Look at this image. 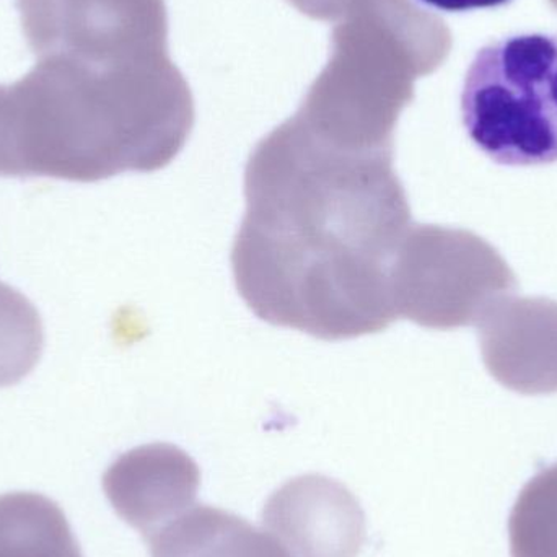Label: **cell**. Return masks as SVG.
<instances>
[{
  "mask_svg": "<svg viewBox=\"0 0 557 557\" xmlns=\"http://www.w3.org/2000/svg\"><path fill=\"white\" fill-rule=\"evenodd\" d=\"M395 150H354L292 116L247 163L235 284L267 323L343 341L392 326V273L411 228Z\"/></svg>",
  "mask_w": 557,
  "mask_h": 557,
  "instance_id": "cell-1",
  "label": "cell"
},
{
  "mask_svg": "<svg viewBox=\"0 0 557 557\" xmlns=\"http://www.w3.org/2000/svg\"><path fill=\"white\" fill-rule=\"evenodd\" d=\"M7 114L13 175L97 183L172 163L195 100L170 55L117 67L45 58L7 85Z\"/></svg>",
  "mask_w": 557,
  "mask_h": 557,
  "instance_id": "cell-2",
  "label": "cell"
},
{
  "mask_svg": "<svg viewBox=\"0 0 557 557\" xmlns=\"http://www.w3.org/2000/svg\"><path fill=\"white\" fill-rule=\"evenodd\" d=\"M425 16L409 0H354L334 22L330 61L295 117L321 139L356 150H395L412 82L432 69Z\"/></svg>",
  "mask_w": 557,
  "mask_h": 557,
  "instance_id": "cell-3",
  "label": "cell"
},
{
  "mask_svg": "<svg viewBox=\"0 0 557 557\" xmlns=\"http://www.w3.org/2000/svg\"><path fill=\"white\" fill-rule=\"evenodd\" d=\"M461 116L494 162H557V33H516L483 46L465 77Z\"/></svg>",
  "mask_w": 557,
  "mask_h": 557,
  "instance_id": "cell-4",
  "label": "cell"
},
{
  "mask_svg": "<svg viewBox=\"0 0 557 557\" xmlns=\"http://www.w3.org/2000/svg\"><path fill=\"white\" fill-rule=\"evenodd\" d=\"M517 287L493 245L473 232L438 225H411L392 273L396 317L429 330L476 324Z\"/></svg>",
  "mask_w": 557,
  "mask_h": 557,
  "instance_id": "cell-5",
  "label": "cell"
},
{
  "mask_svg": "<svg viewBox=\"0 0 557 557\" xmlns=\"http://www.w3.org/2000/svg\"><path fill=\"white\" fill-rule=\"evenodd\" d=\"M36 59L114 67L169 54L165 0H15Z\"/></svg>",
  "mask_w": 557,
  "mask_h": 557,
  "instance_id": "cell-6",
  "label": "cell"
},
{
  "mask_svg": "<svg viewBox=\"0 0 557 557\" xmlns=\"http://www.w3.org/2000/svg\"><path fill=\"white\" fill-rule=\"evenodd\" d=\"M261 522L288 557H357L367 539L357 497L323 474H305L278 487Z\"/></svg>",
  "mask_w": 557,
  "mask_h": 557,
  "instance_id": "cell-7",
  "label": "cell"
},
{
  "mask_svg": "<svg viewBox=\"0 0 557 557\" xmlns=\"http://www.w3.org/2000/svg\"><path fill=\"white\" fill-rule=\"evenodd\" d=\"M476 326L484 366L500 385L522 395L557 392V301L506 295Z\"/></svg>",
  "mask_w": 557,
  "mask_h": 557,
  "instance_id": "cell-8",
  "label": "cell"
},
{
  "mask_svg": "<svg viewBox=\"0 0 557 557\" xmlns=\"http://www.w3.org/2000/svg\"><path fill=\"white\" fill-rule=\"evenodd\" d=\"M199 486L198 463L170 444L133 448L116 458L103 476L114 512L143 539L191 509Z\"/></svg>",
  "mask_w": 557,
  "mask_h": 557,
  "instance_id": "cell-9",
  "label": "cell"
},
{
  "mask_svg": "<svg viewBox=\"0 0 557 557\" xmlns=\"http://www.w3.org/2000/svg\"><path fill=\"white\" fill-rule=\"evenodd\" d=\"M144 540L152 557H288L270 533L212 506H193Z\"/></svg>",
  "mask_w": 557,
  "mask_h": 557,
  "instance_id": "cell-10",
  "label": "cell"
},
{
  "mask_svg": "<svg viewBox=\"0 0 557 557\" xmlns=\"http://www.w3.org/2000/svg\"><path fill=\"white\" fill-rule=\"evenodd\" d=\"M0 557H84L54 500L36 493L0 496Z\"/></svg>",
  "mask_w": 557,
  "mask_h": 557,
  "instance_id": "cell-11",
  "label": "cell"
},
{
  "mask_svg": "<svg viewBox=\"0 0 557 557\" xmlns=\"http://www.w3.org/2000/svg\"><path fill=\"white\" fill-rule=\"evenodd\" d=\"M512 557H557V463L520 491L509 519Z\"/></svg>",
  "mask_w": 557,
  "mask_h": 557,
  "instance_id": "cell-12",
  "label": "cell"
},
{
  "mask_svg": "<svg viewBox=\"0 0 557 557\" xmlns=\"http://www.w3.org/2000/svg\"><path fill=\"white\" fill-rule=\"evenodd\" d=\"M45 337L35 305L0 282V382L25 366Z\"/></svg>",
  "mask_w": 557,
  "mask_h": 557,
  "instance_id": "cell-13",
  "label": "cell"
},
{
  "mask_svg": "<svg viewBox=\"0 0 557 557\" xmlns=\"http://www.w3.org/2000/svg\"><path fill=\"white\" fill-rule=\"evenodd\" d=\"M301 15L323 22H336L354 0H287Z\"/></svg>",
  "mask_w": 557,
  "mask_h": 557,
  "instance_id": "cell-14",
  "label": "cell"
},
{
  "mask_svg": "<svg viewBox=\"0 0 557 557\" xmlns=\"http://www.w3.org/2000/svg\"><path fill=\"white\" fill-rule=\"evenodd\" d=\"M425 5L434 9L444 10V12H468L474 9H494L503 7L510 0H421Z\"/></svg>",
  "mask_w": 557,
  "mask_h": 557,
  "instance_id": "cell-15",
  "label": "cell"
}]
</instances>
